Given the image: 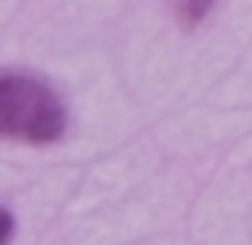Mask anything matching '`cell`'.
Instances as JSON below:
<instances>
[{"label":"cell","instance_id":"obj_2","mask_svg":"<svg viewBox=\"0 0 252 245\" xmlns=\"http://www.w3.org/2000/svg\"><path fill=\"white\" fill-rule=\"evenodd\" d=\"M217 0H178L174 11H178V22L185 29H195V25H203L206 22V14L213 11Z\"/></svg>","mask_w":252,"mask_h":245},{"label":"cell","instance_id":"obj_3","mask_svg":"<svg viewBox=\"0 0 252 245\" xmlns=\"http://www.w3.org/2000/svg\"><path fill=\"white\" fill-rule=\"evenodd\" d=\"M14 238V214L7 206H0V245H11Z\"/></svg>","mask_w":252,"mask_h":245},{"label":"cell","instance_id":"obj_1","mask_svg":"<svg viewBox=\"0 0 252 245\" xmlns=\"http://www.w3.org/2000/svg\"><path fill=\"white\" fill-rule=\"evenodd\" d=\"M68 132V107L50 82L29 71H0V139L50 146Z\"/></svg>","mask_w":252,"mask_h":245}]
</instances>
